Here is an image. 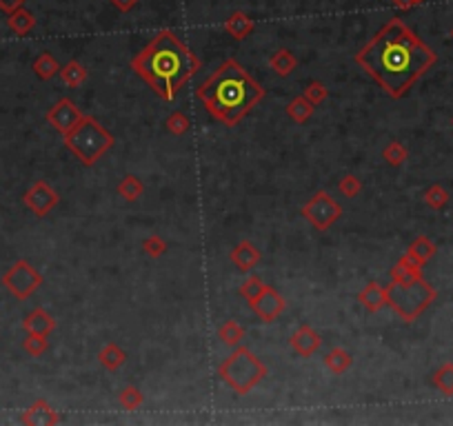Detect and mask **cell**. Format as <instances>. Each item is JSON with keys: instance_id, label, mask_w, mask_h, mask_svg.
<instances>
[{"instance_id": "obj_1", "label": "cell", "mask_w": 453, "mask_h": 426, "mask_svg": "<svg viewBox=\"0 0 453 426\" xmlns=\"http://www.w3.org/2000/svg\"><path fill=\"white\" fill-rule=\"evenodd\" d=\"M435 62L438 54L400 18H391L355 54L358 65L391 98H402Z\"/></svg>"}, {"instance_id": "obj_2", "label": "cell", "mask_w": 453, "mask_h": 426, "mask_svg": "<svg viewBox=\"0 0 453 426\" xmlns=\"http://www.w3.org/2000/svg\"><path fill=\"white\" fill-rule=\"evenodd\" d=\"M132 71L158 98L171 102L183 85L200 71V58L171 29H160L132 58Z\"/></svg>"}, {"instance_id": "obj_3", "label": "cell", "mask_w": 453, "mask_h": 426, "mask_svg": "<svg viewBox=\"0 0 453 426\" xmlns=\"http://www.w3.org/2000/svg\"><path fill=\"white\" fill-rule=\"evenodd\" d=\"M265 93V87L236 58H226L196 87V98L205 105L207 114L224 127H236Z\"/></svg>"}, {"instance_id": "obj_4", "label": "cell", "mask_w": 453, "mask_h": 426, "mask_svg": "<svg viewBox=\"0 0 453 426\" xmlns=\"http://www.w3.org/2000/svg\"><path fill=\"white\" fill-rule=\"evenodd\" d=\"M267 373L269 369L265 362L258 357L249 346H242V344L236 346L218 367V377L236 396H247V393H251L265 380Z\"/></svg>"}, {"instance_id": "obj_5", "label": "cell", "mask_w": 453, "mask_h": 426, "mask_svg": "<svg viewBox=\"0 0 453 426\" xmlns=\"http://www.w3.org/2000/svg\"><path fill=\"white\" fill-rule=\"evenodd\" d=\"M435 297L438 291L425 280V276L409 282L386 284V307L407 324H413L435 302Z\"/></svg>"}, {"instance_id": "obj_6", "label": "cell", "mask_w": 453, "mask_h": 426, "mask_svg": "<svg viewBox=\"0 0 453 426\" xmlns=\"http://www.w3.org/2000/svg\"><path fill=\"white\" fill-rule=\"evenodd\" d=\"M62 138H64L67 149L85 167H93L113 147V142H116L111 131L107 127H103L93 116H83V120Z\"/></svg>"}, {"instance_id": "obj_7", "label": "cell", "mask_w": 453, "mask_h": 426, "mask_svg": "<svg viewBox=\"0 0 453 426\" xmlns=\"http://www.w3.org/2000/svg\"><path fill=\"white\" fill-rule=\"evenodd\" d=\"M300 215L316 231H329L343 218V207H340V202L329 191L320 189L300 207Z\"/></svg>"}, {"instance_id": "obj_8", "label": "cell", "mask_w": 453, "mask_h": 426, "mask_svg": "<svg viewBox=\"0 0 453 426\" xmlns=\"http://www.w3.org/2000/svg\"><path fill=\"white\" fill-rule=\"evenodd\" d=\"M0 282H3V287L16 297V300H29L31 295H34L40 287L45 278L40 276V271L36 269L34 264L27 262V260H16L9 269L3 273V278H0Z\"/></svg>"}, {"instance_id": "obj_9", "label": "cell", "mask_w": 453, "mask_h": 426, "mask_svg": "<svg viewBox=\"0 0 453 426\" xmlns=\"http://www.w3.org/2000/svg\"><path fill=\"white\" fill-rule=\"evenodd\" d=\"M23 202H25V207L31 213H34L36 218H45V215H50V211H54L58 207L60 196H58V191H56V189L50 182L36 180L25 191Z\"/></svg>"}, {"instance_id": "obj_10", "label": "cell", "mask_w": 453, "mask_h": 426, "mask_svg": "<svg viewBox=\"0 0 453 426\" xmlns=\"http://www.w3.org/2000/svg\"><path fill=\"white\" fill-rule=\"evenodd\" d=\"M83 112L76 107L74 100L69 98H60L58 102H54L50 109H47L45 120L52 124V127L60 134V136H67L76 124L83 120Z\"/></svg>"}, {"instance_id": "obj_11", "label": "cell", "mask_w": 453, "mask_h": 426, "mask_svg": "<svg viewBox=\"0 0 453 426\" xmlns=\"http://www.w3.org/2000/svg\"><path fill=\"white\" fill-rule=\"evenodd\" d=\"M249 307H251V311L258 315V318L269 324L273 320H278L280 315L285 313L287 300L273 287H265V291L258 295V300H256V302H251Z\"/></svg>"}, {"instance_id": "obj_12", "label": "cell", "mask_w": 453, "mask_h": 426, "mask_svg": "<svg viewBox=\"0 0 453 426\" xmlns=\"http://www.w3.org/2000/svg\"><path fill=\"white\" fill-rule=\"evenodd\" d=\"M289 346H291V351L298 353L300 357H311L322 346V338L311 324H300L294 333H291Z\"/></svg>"}, {"instance_id": "obj_13", "label": "cell", "mask_w": 453, "mask_h": 426, "mask_svg": "<svg viewBox=\"0 0 453 426\" xmlns=\"http://www.w3.org/2000/svg\"><path fill=\"white\" fill-rule=\"evenodd\" d=\"M21 422L27 426H56L60 424V415L47 400H36L27 411H23Z\"/></svg>"}, {"instance_id": "obj_14", "label": "cell", "mask_w": 453, "mask_h": 426, "mask_svg": "<svg viewBox=\"0 0 453 426\" xmlns=\"http://www.w3.org/2000/svg\"><path fill=\"white\" fill-rule=\"evenodd\" d=\"M263 254H260V249H258L251 240H240L231 251H229V260L234 262V266L238 271L242 273H249L253 271L258 262H260Z\"/></svg>"}, {"instance_id": "obj_15", "label": "cell", "mask_w": 453, "mask_h": 426, "mask_svg": "<svg viewBox=\"0 0 453 426\" xmlns=\"http://www.w3.org/2000/svg\"><path fill=\"white\" fill-rule=\"evenodd\" d=\"M23 329H25V333H36V336L50 338L56 331V318L50 311H45L42 307H36L34 311H29L25 315Z\"/></svg>"}, {"instance_id": "obj_16", "label": "cell", "mask_w": 453, "mask_h": 426, "mask_svg": "<svg viewBox=\"0 0 453 426\" xmlns=\"http://www.w3.org/2000/svg\"><path fill=\"white\" fill-rule=\"evenodd\" d=\"M355 300H358V304L367 313H378L386 307V287H382L376 280H371L365 284L362 291L355 295Z\"/></svg>"}, {"instance_id": "obj_17", "label": "cell", "mask_w": 453, "mask_h": 426, "mask_svg": "<svg viewBox=\"0 0 453 426\" xmlns=\"http://www.w3.org/2000/svg\"><path fill=\"white\" fill-rule=\"evenodd\" d=\"M256 29V23L249 13L245 11H234L229 18L224 20V31L229 34L234 40H245L253 34Z\"/></svg>"}, {"instance_id": "obj_18", "label": "cell", "mask_w": 453, "mask_h": 426, "mask_svg": "<svg viewBox=\"0 0 453 426\" xmlns=\"http://www.w3.org/2000/svg\"><path fill=\"white\" fill-rule=\"evenodd\" d=\"M322 360H325L327 371L333 375H345L353 367V355L347 349H343V346H333L331 351L325 353Z\"/></svg>"}, {"instance_id": "obj_19", "label": "cell", "mask_w": 453, "mask_h": 426, "mask_svg": "<svg viewBox=\"0 0 453 426\" xmlns=\"http://www.w3.org/2000/svg\"><path fill=\"white\" fill-rule=\"evenodd\" d=\"M98 362L101 367L109 373H116L125 362H127V351L120 349L116 342H107L103 349L98 351Z\"/></svg>"}, {"instance_id": "obj_20", "label": "cell", "mask_w": 453, "mask_h": 426, "mask_svg": "<svg viewBox=\"0 0 453 426\" xmlns=\"http://www.w3.org/2000/svg\"><path fill=\"white\" fill-rule=\"evenodd\" d=\"M7 25H9V29L13 31L16 36L25 38V36L31 34V31H34V27H36V16L31 13V11H27L25 7H18L16 11L9 13Z\"/></svg>"}, {"instance_id": "obj_21", "label": "cell", "mask_w": 453, "mask_h": 426, "mask_svg": "<svg viewBox=\"0 0 453 426\" xmlns=\"http://www.w3.org/2000/svg\"><path fill=\"white\" fill-rule=\"evenodd\" d=\"M116 191L125 202H136L144 196V182L138 176H134V173H127V176L120 178Z\"/></svg>"}, {"instance_id": "obj_22", "label": "cell", "mask_w": 453, "mask_h": 426, "mask_svg": "<svg viewBox=\"0 0 453 426\" xmlns=\"http://www.w3.org/2000/svg\"><path fill=\"white\" fill-rule=\"evenodd\" d=\"M31 69H34V73L40 78V81H52V78H56L60 73V65L56 56H52L50 52H42L36 56V60L31 62Z\"/></svg>"}, {"instance_id": "obj_23", "label": "cell", "mask_w": 453, "mask_h": 426, "mask_svg": "<svg viewBox=\"0 0 453 426\" xmlns=\"http://www.w3.org/2000/svg\"><path fill=\"white\" fill-rule=\"evenodd\" d=\"M269 67L273 73H278L280 78H287L294 73V69L298 67V58L291 54L289 49H278L269 58Z\"/></svg>"}, {"instance_id": "obj_24", "label": "cell", "mask_w": 453, "mask_h": 426, "mask_svg": "<svg viewBox=\"0 0 453 426\" xmlns=\"http://www.w3.org/2000/svg\"><path fill=\"white\" fill-rule=\"evenodd\" d=\"M60 81L67 85V87H71V89H76V87H80L85 81H87V76H89V71H87V67H83L80 65L78 60H69L67 65L64 67H60Z\"/></svg>"}, {"instance_id": "obj_25", "label": "cell", "mask_w": 453, "mask_h": 426, "mask_svg": "<svg viewBox=\"0 0 453 426\" xmlns=\"http://www.w3.org/2000/svg\"><path fill=\"white\" fill-rule=\"evenodd\" d=\"M218 340L224 346H231V349H236V346H240L242 340H245V329H242L240 322H236V320H226L218 329Z\"/></svg>"}, {"instance_id": "obj_26", "label": "cell", "mask_w": 453, "mask_h": 426, "mask_svg": "<svg viewBox=\"0 0 453 426\" xmlns=\"http://www.w3.org/2000/svg\"><path fill=\"white\" fill-rule=\"evenodd\" d=\"M314 105L306 100L304 96H296L294 100H291L289 105H287V116L294 120V122H298V124H304L306 120H309L311 116H314Z\"/></svg>"}, {"instance_id": "obj_27", "label": "cell", "mask_w": 453, "mask_h": 426, "mask_svg": "<svg viewBox=\"0 0 453 426\" xmlns=\"http://www.w3.org/2000/svg\"><path fill=\"white\" fill-rule=\"evenodd\" d=\"M431 384L438 389L442 396H453V362H447L440 369H435L431 375Z\"/></svg>"}, {"instance_id": "obj_28", "label": "cell", "mask_w": 453, "mask_h": 426, "mask_svg": "<svg viewBox=\"0 0 453 426\" xmlns=\"http://www.w3.org/2000/svg\"><path fill=\"white\" fill-rule=\"evenodd\" d=\"M423 200H425V204H427L429 209L440 211V209H445L447 204H449V191H447L442 184H431V187L425 189Z\"/></svg>"}, {"instance_id": "obj_29", "label": "cell", "mask_w": 453, "mask_h": 426, "mask_svg": "<svg viewBox=\"0 0 453 426\" xmlns=\"http://www.w3.org/2000/svg\"><path fill=\"white\" fill-rule=\"evenodd\" d=\"M382 160L391 167H402L404 162L409 160V149L402 145V142L394 140L382 149Z\"/></svg>"}, {"instance_id": "obj_30", "label": "cell", "mask_w": 453, "mask_h": 426, "mask_svg": "<svg viewBox=\"0 0 453 426\" xmlns=\"http://www.w3.org/2000/svg\"><path fill=\"white\" fill-rule=\"evenodd\" d=\"M118 402H120V406L125 408V411H136V408L142 406L144 396H142V391H140L138 386L127 384V386H122L120 393H118Z\"/></svg>"}, {"instance_id": "obj_31", "label": "cell", "mask_w": 453, "mask_h": 426, "mask_svg": "<svg viewBox=\"0 0 453 426\" xmlns=\"http://www.w3.org/2000/svg\"><path fill=\"white\" fill-rule=\"evenodd\" d=\"M140 247H142V251H144V256L151 258V260L163 258V256L167 254V249H169L167 240L163 238V235H158V233L147 235V238L142 240V244H140Z\"/></svg>"}, {"instance_id": "obj_32", "label": "cell", "mask_w": 453, "mask_h": 426, "mask_svg": "<svg viewBox=\"0 0 453 426\" xmlns=\"http://www.w3.org/2000/svg\"><path fill=\"white\" fill-rule=\"evenodd\" d=\"M407 251H411L413 256H418L420 260L427 264L435 254H438V247H435V242H431L427 235H418V238L409 244Z\"/></svg>"}, {"instance_id": "obj_33", "label": "cell", "mask_w": 453, "mask_h": 426, "mask_svg": "<svg viewBox=\"0 0 453 426\" xmlns=\"http://www.w3.org/2000/svg\"><path fill=\"white\" fill-rule=\"evenodd\" d=\"M47 349H50V340H47V336L27 333V338L23 340V351L31 357H40Z\"/></svg>"}, {"instance_id": "obj_34", "label": "cell", "mask_w": 453, "mask_h": 426, "mask_svg": "<svg viewBox=\"0 0 453 426\" xmlns=\"http://www.w3.org/2000/svg\"><path fill=\"white\" fill-rule=\"evenodd\" d=\"M265 287H267V284L260 278H258V276H249L245 282L240 284V295L251 304V302H256V300H258V295L265 291Z\"/></svg>"}, {"instance_id": "obj_35", "label": "cell", "mask_w": 453, "mask_h": 426, "mask_svg": "<svg viewBox=\"0 0 453 426\" xmlns=\"http://www.w3.org/2000/svg\"><path fill=\"white\" fill-rule=\"evenodd\" d=\"M302 96L309 100L314 107H318V105H322L327 98H329V89H327V85L325 83H320V81H311L309 85L304 87V91H302Z\"/></svg>"}, {"instance_id": "obj_36", "label": "cell", "mask_w": 453, "mask_h": 426, "mask_svg": "<svg viewBox=\"0 0 453 426\" xmlns=\"http://www.w3.org/2000/svg\"><path fill=\"white\" fill-rule=\"evenodd\" d=\"M165 127H167V131L171 136H185L189 131V127H191V122L183 112H173V114H169Z\"/></svg>"}, {"instance_id": "obj_37", "label": "cell", "mask_w": 453, "mask_h": 426, "mask_svg": "<svg viewBox=\"0 0 453 426\" xmlns=\"http://www.w3.org/2000/svg\"><path fill=\"white\" fill-rule=\"evenodd\" d=\"M338 189L345 198H358L362 194V180L358 176H351L349 173V176H345L338 182Z\"/></svg>"}, {"instance_id": "obj_38", "label": "cell", "mask_w": 453, "mask_h": 426, "mask_svg": "<svg viewBox=\"0 0 453 426\" xmlns=\"http://www.w3.org/2000/svg\"><path fill=\"white\" fill-rule=\"evenodd\" d=\"M109 3L113 5V9H118L120 13H129L140 3V0H109Z\"/></svg>"}, {"instance_id": "obj_39", "label": "cell", "mask_w": 453, "mask_h": 426, "mask_svg": "<svg viewBox=\"0 0 453 426\" xmlns=\"http://www.w3.org/2000/svg\"><path fill=\"white\" fill-rule=\"evenodd\" d=\"M23 5H25V0H0V9H3L5 13H11Z\"/></svg>"}, {"instance_id": "obj_40", "label": "cell", "mask_w": 453, "mask_h": 426, "mask_svg": "<svg viewBox=\"0 0 453 426\" xmlns=\"http://www.w3.org/2000/svg\"><path fill=\"white\" fill-rule=\"evenodd\" d=\"M391 3H394V7L398 9V11H411L418 3H415V0H391Z\"/></svg>"}, {"instance_id": "obj_41", "label": "cell", "mask_w": 453, "mask_h": 426, "mask_svg": "<svg viewBox=\"0 0 453 426\" xmlns=\"http://www.w3.org/2000/svg\"><path fill=\"white\" fill-rule=\"evenodd\" d=\"M415 3H418V5H420V3H425V0H415Z\"/></svg>"}, {"instance_id": "obj_42", "label": "cell", "mask_w": 453, "mask_h": 426, "mask_svg": "<svg viewBox=\"0 0 453 426\" xmlns=\"http://www.w3.org/2000/svg\"><path fill=\"white\" fill-rule=\"evenodd\" d=\"M451 38H453V29H451Z\"/></svg>"}, {"instance_id": "obj_43", "label": "cell", "mask_w": 453, "mask_h": 426, "mask_svg": "<svg viewBox=\"0 0 453 426\" xmlns=\"http://www.w3.org/2000/svg\"><path fill=\"white\" fill-rule=\"evenodd\" d=\"M451 124H453V118H451Z\"/></svg>"}]
</instances>
